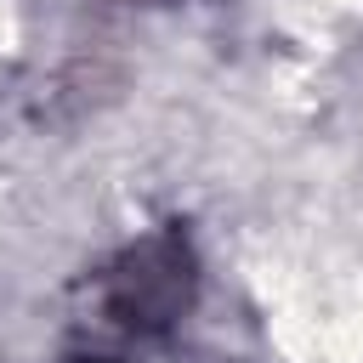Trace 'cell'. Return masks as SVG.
Wrapping results in <instances>:
<instances>
[{
  "label": "cell",
  "instance_id": "obj_1",
  "mask_svg": "<svg viewBox=\"0 0 363 363\" xmlns=\"http://www.w3.org/2000/svg\"><path fill=\"white\" fill-rule=\"evenodd\" d=\"M187 289H193L187 250L176 238H153V244H142V250L125 255V267L108 284V306H113L119 323L153 329V323H170L187 306Z\"/></svg>",
  "mask_w": 363,
  "mask_h": 363
}]
</instances>
